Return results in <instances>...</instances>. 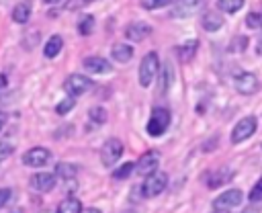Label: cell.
I'll list each match as a JSON object with an SVG mask.
<instances>
[{"instance_id": "d4e9b609", "label": "cell", "mask_w": 262, "mask_h": 213, "mask_svg": "<svg viewBox=\"0 0 262 213\" xmlns=\"http://www.w3.org/2000/svg\"><path fill=\"white\" fill-rule=\"evenodd\" d=\"M94 31V16L92 14H84L78 20V33L80 35H90Z\"/></svg>"}, {"instance_id": "cb8c5ba5", "label": "cell", "mask_w": 262, "mask_h": 213, "mask_svg": "<svg viewBox=\"0 0 262 213\" xmlns=\"http://www.w3.org/2000/svg\"><path fill=\"white\" fill-rule=\"evenodd\" d=\"M217 6H219V10H223V12L235 14V12L244 6V0H217Z\"/></svg>"}, {"instance_id": "d6986e66", "label": "cell", "mask_w": 262, "mask_h": 213, "mask_svg": "<svg viewBox=\"0 0 262 213\" xmlns=\"http://www.w3.org/2000/svg\"><path fill=\"white\" fill-rule=\"evenodd\" d=\"M31 16V2L25 0V2H18L14 8H12V20L18 23V25H25Z\"/></svg>"}, {"instance_id": "1f68e13d", "label": "cell", "mask_w": 262, "mask_h": 213, "mask_svg": "<svg viewBox=\"0 0 262 213\" xmlns=\"http://www.w3.org/2000/svg\"><path fill=\"white\" fill-rule=\"evenodd\" d=\"M12 152H14V145H12V143H8V141H0V162L6 160Z\"/></svg>"}, {"instance_id": "e0dca14e", "label": "cell", "mask_w": 262, "mask_h": 213, "mask_svg": "<svg viewBox=\"0 0 262 213\" xmlns=\"http://www.w3.org/2000/svg\"><path fill=\"white\" fill-rule=\"evenodd\" d=\"M231 176H233V172H231L229 168H219L217 172H213V174L207 178V186H209V188H219V186L225 184Z\"/></svg>"}, {"instance_id": "6da1fadb", "label": "cell", "mask_w": 262, "mask_h": 213, "mask_svg": "<svg viewBox=\"0 0 262 213\" xmlns=\"http://www.w3.org/2000/svg\"><path fill=\"white\" fill-rule=\"evenodd\" d=\"M168 125H170V111L164 109V106H156L149 115V121H147L145 129L151 137H160L168 131Z\"/></svg>"}, {"instance_id": "9c48e42d", "label": "cell", "mask_w": 262, "mask_h": 213, "mask_svg": "<svg viewBox=\"0 0 262 213\" xmlns=\"http://www.w3.org/2000/svg\"><path fill=\"white\" fill-rule=\"evenodd\" d=\"M233 86H235V90H237L239 94H254V92H258V88H260V80H258V76L252 74V72H242V74L235 76Z\"/></svg>"}, {"instance_id": "9a60e30c", "label": "cell", "mask_w": 262, "mask_h": 213, "mask_svg": "<svg viewBox=\"0 0 262 213\" xmlns=\"http://www.w3.org/2000/svg\"><path fill=\"white\" fill-rule=\"evenodd\" d=\"M201 27L207 31V33H215L223 27V14L219 10H207L201 18Z\"/></svg>"}, {"instance_id": "ba28073f", "label": "cell", "mask_w": 262, "mask_h": 213, "mask_svg": "<svg viewBox=\"0 0 262 213\" xmlns=\"http://www.w3.org/2000/svg\"><path fill=\"white\" fill-rule=\"evenodd\" d=\"M168 184V176L166 172H154L149 176H145L143 184H141V193L143 197H158Z\"/></svg>"}, {"instance_id": "d6a6232c", "label": "cell", "mask_w": 262, "mask_h": 213, "mask_svg": "<svg viewBox=\"0 0 262 213\" xmlns=\"http://www.w3.org/2000/svg\"><path fill=\"white\" fill-rule=\"evenodd\" d=\"M233 43H237V45H229V49L231 51H242V49H246L248 47V39L246 37H235V41Z\"/></svg>"}, {"instance_id": "f1b7e54d", "label": "cell", "mask_w": 262, "mask_h": 213, "mask_svg": "<svg viewBox=\"0 0 262 213\" xmlns=\"http://www.w3.org/2000/svg\"><path fill=\"white\" fill-rule=\"evenodd\" d=\"M248 199H250L252 203H258V201H262V176H260V178H258V182L252 186V190H250Z\"/></svg>"}, {"instance_id": "603a6c76", "label": "cell", "mask_w": 262, "mask_h": 213, "mask_svg": "<svg viewBox=\"0 0 262 213\" xmlns=\"http://www.w3.org/2000/svg\"><path fill=\"white\" fill-rule=\"evenodd\" d=\"M76 172H78V168L74 164H68V162H59L55 166V174L61 176L63 180H74L76 178Z\"/></svg>"}, {"instance_id": "44dd1931", "label": "cell", "mask_w": 262, "mask_h": 213, "mask_svg": "<svg viewBox=\"0 0 262 213\" xmlns=\"http://www.w3.org/2000/svg\"><path fill=\"white\" fill-rule=\"evenodd\" d=\"M61 47H63V39L59 37V35H51L49 37V41L45 43V47H43V55L45 57H57V53L61 51Z\"/></svg>"}, {"instance_id": "484cf974", "label": "cell", "mask_w": 262, "mask_h": 213, "mask_svg": "<svg viewBox=\"0 0 262 213\" xmlns=\"http://www.w3.org/2000/svg\"><path fill=\"white\" fill-rule=\"evenodd\" d=\"M88 117H90V121H92L94 125H102V123L106 121V111H104L102 106H92V109L88 111Z\"/></svg>"}, {"instance_id": "52a82bcc", "label": "cell", "mask_w": 262, "mask_h": 213, "mask_svg": "<svg viewBox=\"0 0 262 213\" xmlns=\"http://www.w3.org/2000/svg\"><path fill=\"white\" fill-rule=\"evenodd\" d=\"M244 201V193L239 188H229L223 190L215 201H213V211H229L233 207H237Z\"/></svg>"}, {"instance_id": "74e56055", "label": "cell", "mask_w": 262, "mask_h": 213, "mask_svg": "<svg viewBox=\"0 0 262 213\" xmlns=\"http://www.w3.org/2000/svg\"><path fill=\"white\" fill-rule=\"evenodd\" d=\"M121 213H135L133 209H125V211H121Z\"/></svg>"}, {"instance_id": "277c9868", "label": "cell", "mask_w": 262, "mask_h": 213, "mask_svg": "<svg viewBox=\"0 0 262 213\" xmlns=\"http://www.w3.org/2000/svg\"><path fill=\"white\" fill-rule=\"evenodd\" d=\"M256 127H258L256 117L248 115V117L239 119V121L233 125V131H231V143H242V141H246L248 137H252V135L256 133Z\"/></svg>"}, {"instance_id": "8d00e7d4", "label": "cell", "mask_w": 262, "mask_h": 213, "mask_svg": "<svg viewBox=\"0 0 262 213\" xmlns=\"http://www.w3.org/2000/svg\"><path fill=\"white\" fill-rule=\"evenodd\" d=\"M82 213H100V211L94 209V207H88V209H82Z\"/></svg>"}, {"instance_id": "f546056e", "label": "cell", "mask_w": 262, "mask_h": 213, "mask_svg": "<svg viewBox=\"0 0 262 213\" xmlns=\"http://www.w3.org/2000/svg\"><path fill=\"white\" fill-rule=\"evenodd\" d=\"M172 0H139V4L145 8V10H156V8H162L166 4H170Z\"/></svg>"}, {"instance_id": "2e32d148", "label": "cell", "mask_w": 262, "mask_h": 213, "mask_svg": "<svg viewBox=\"0 0 262 213\" xmlns=\"http://www.w3.org/2000/svg\"><path fill=\"white\" fill-rule=\"evenodd\" d=\"M111 57H113L115 61H119V63H127V61L133 57V47L127 45V43H117V45H113V49H111Z\"/></svg>"}, {"instance_id": "ac0fdd59", "label": "cell", "mask_w": 262, "mask_h": 213, "mask_svg": "<svg viewBox=\"0 0 262 213\" xmlns=\"http://www.w3.org/2000/svg\"><path fill=\"white\" fill-rule=\"evenodd\" d=\"M170 82H172V66L168 61H164V66L160 70V76H158V92L166 94L168 88H170Z\"/></svg>"}, {"instance_id": "ffe728a7", "label": "cell", "mask_w": 262, "mask_h": 213, "mask_svg": "<svg viewBox=\"0 0 262 213\" xmlns=\"http://www.w3.org/2000/svg\"><path fill=\"white\" fill-rule=\"evenodd\" d=\"M196 49H199V41H196V39H190V41L178 45V47H176V53H178V57H180L182 61H190V59L194 57Z\"/></svg>"}, {"instance_id": "30bf717a", "label": "cell", "mask_w": 262, "mask_h": 213, "mask_svg": "<svg viewBox=\"0 0 262 213\" xmlns=\"http://www.w3.org/2000/svg\"><path fill=\"white\" fill-rule=\"evenodd\" d=\"M158 164H160V152H158V150H149V152H145V154L137 160L135 172H137L139 176H149V174L156 172Z\"/></svg>"}, {"instance_id": "836d02e7", "label": "cell", "mask_w": 262, "mask_h": 213, "mask_svg": "<svg viewBox=\"0 0 262 213\" xmlns=\"http://www.w3.org/2000/svg\"><path fill=\"white\" fill-rule=\"evenodd\" d=\"M10 197H12V190L10 188H0V209L10 201Z\"/></svg>"}, {"instance_id": "8fae6325", "label": "cell", "mask_w": 262, "mask_h": 213, "mask_svg": "<svg viewBox=\"0 0 262 213\" xmlns=\"http://www.w3.org/2000/svg\"><path fill=\"white\" fill-rule=\"evenodd\" d=\"M49 158H51V152L47 147L37 145V147H31V150L25 152L23 164L25 166H31V168H41V166H45L49 162Z\"/></svg>"}, {"instance_id": "5b68a950", "label": "cell", "mask_w": 262, "mask_h": 213, "mask_svg": "<svg viewBox=\"0 0 262 213\" xmlns=\"http://www.w3.org/2000/svg\"><path fill=\"white\" fill-rule=\"evenodd\" d=\"M92 86V80L88 76H82V74H70L63 82V90L68 92V96L76 98V96H82L88 88Z\"/></svg>"}, {"instance_id": "5bb4252c", "label": "cell", "mask_w": 262, "mask_h": 213, "mask_svg": "<svg viewBox=\"0 0 262 213\" xmlns=\"http://www.w3.org/2000/svg\"><path fill=\"white\" fill-rule=\"evenodd\" d=\"M82 63H84V68H86L88 72H92V74H108V72H113L111 61L104 59V57H100V55H90V57H86Z\"/></svg>"}, {"instance_id": "4fadbf2b", "label": "cell", "mask_w": 262, "mask_h": 213, "mask_svg": "<svg viewBox=\"0 0 262 213\" xmlns=\"http://www.w3.org/2000/svg\"><path fill=\"white\" fill-rule=\"evenodd\" d=\"M147 35H151V27L147 25V23H143V20H137V23H131V25H127V29H125V37L127 39H131V41H143Z\"/></svg>"}, {"instance_id": "ab89813d", "label": "cell", "mask_w": 262, "mask_h": 213, "mask_svg": "<svg viewBox=\"0 0 262 213\" xmlns=\"http://www.w3.org/2000/svg\"><path fill=\"white\" fill-rule=\"evenodd\" d=\"M45 2H49V4H53V2H59V0H45Z\"/></svg>"}, {"instance_id": "3957f363", "label": "cell", "mask_w": 262, "mask_h": 213, "mask_svg": "<svg viewBox=\"0 0 262 213\" xmlns=\"http://www.w3.org/2000/svg\"><path fill=\"white\" fill-rule=\"evenodd\" d=\"M209 0H176L172 4L170 16L172 18H188L192 14H196L199 10H203L207 6Z\"/></svg>"}, {"instance_id": "4316f807", "label": "cell", "mask_w": 262, "mask_h": 213, "mask_svg": "<svg viewBox=\"0 0 262 213\" xmlns=\"http://www.w3.org/2000/svg\"><path fill=\"white\" fill-rule=\"evenodd\" d=\"M74 104H76V98L66 96L63 100H59V102L55 104V113H57V115H68V113L74 109Z\"/></svg>"}, {"instance_id": "8992f818", "label": "cell", "mask_w": 262, "mask_h": 213, "mask_svg": "<svg viewBox=\"0 0 262 213\" xmlns=\"http://www.w3.org/2000/svg\"><path fill=\"white\" fill-rule=\"evenodd\" d=\"M121 156H123V143H121V139H117V137L106 139L104 145H102V150H100V160H102V164H104L106 168H111V166H115V164L119 162Z\"/></svg>"}, {"instance_id": "ee69618b", "label": "cell", "mask_w": 262, "mask_h": 213, "mask_svg": "<svg viewBox=\"0 0 262 213\" xmlns=\"http://www.w3.org/2000/svg\"><path fill=\"white\" fill-rule=\"evenodd\" d=\"M260 29H262V27H260Z\"/></svg>"}, {"instance_id": "7402d4cb", "label": "cell", "mask_w": 262, "mask_h": 213, "mask_svg": "<svg viewBox=\"0 0 262 213\" xmlns=\"http://www.w3.org/2000/svg\"><path fill=\"white\" fill-rule=\"evenodd\" d=\"M57 213H82V203L76 197H68L57 205Z\"/></svg>"}, {"instance_id": "d590c367", "label": "cell", "mask_w": 262, "mask_h": 213, "mask_svg": "<svg viewBox=\"0 0 262 213\" xmlns=\"http://www.w3.org/2000/svg\"><path fill=\"white\" fill-rule=\"evenodd\" d=\"M6 84H8V80H6V76H4V74H0V90H2V88H4Z\"/></svg>"}, {"instance_id": "b9f144b4", "label": "cell", "mask_w": 262, "mask_h": 213, "mask_svg": "<svg viewBox=\"0 0 262 213\" xmlns=\"http://www.w3.org/2000/svg\"><path fill=\"white\" fill-rule=\"evenodd\" d=\"M213 213H225V211H213Z\"/></svg>"}, {"instance_id": "7bdbcfd3", "label": "cell", "mask_w": 262, "mask_h": 213, "mask_svg": "<svg viewBox=\"0 0 262 213\" xmlns=\"http://www.w3.org/2000/svg\"><path fill=\"white\" fill-rule=\"evenodd\" d=\"M43 213H49V211H43Z\"/></svg>"}, {"instance_id": "f35d334b", "label": "cell", "mask_w": 262, "mask_h": 213, "mask_svg": "<svg viewBox=\"0 0 262 213\" xmlns=\"http://www.w3.org/2000/svg\"><path fill=\"white\" fill-rule=\"evenodd\" d=\"M82 4H90V2H94V0H80Z\"/></svg>"}, {"instance_id": "7a4b0ae2", "label": "cell", "mask_w": 262, "mask_h": 213, "mask_svg": "<svg viewBox=\"0 0 262 213\" xmlns=\"http://www.w3.org/2000/svg\"><path fill=\"white\" fill-rule=\"evenodd\" d=\"M158 70H160V59H158V53L156 51H149L143 55L141 63H139V84L143 88H147L154 78L158 76Z\"/></svg>"}, {"instance_id": "60d3db41", "label": "cell", "mask_w": 262, "mask_h": 213, "mask_svg": "<svg viewBox=\"0 0 262 213\" xmlns=\"http://www.w3.org/2000/svg\"><path fill=\"white\" fill-rule=\"evenodd\" d=\"M12 213H20V209H14V211H12Z\"/></svg>"}, {"instance_id": "7c38bea8", "label": "cell", "mask_w": 262, "mask_h": 213, "mask_svg": "<svg viewBox=\"0 0 262 213\" xmlns=\"http://www.w3.org/2000/svg\"><path fill=\"white\" fill-rule=\"evenodd\" d=\"M55 182H57V176L53 172H39V174H33L31 176V186L39 193H49L55 188Z\"/></svg>"}, {"instance_id": "4dcf8cb0", "label": "cell", "mask_w": 262, "mask_h": 213, "mask_svg": "<svg viewBox=\"0 0 262 213\" xmlns=\"http://www.w3.org/2000/svg\"><path fill=\"white\" fill-rule=\"evenodd\" d=\"M246 25H248L250 29H258V27H262V12H260V14H258V12L248 14V16H246Z\"/></svg>"}, {"instance_id": "e575fe53", "label": "cell", "mask_w": 262, "mask_h": 213, "mask_svg": "<svg viewBox=\"0 0 262 213\" xmlns=\"http://www.w3.org/2000/svg\"><path fill=\"white\" fill-rule=\"evenodd\" d=\"M6 119H8V117H6V113H2V111H0V131L4 129V125H6Z\"/></svg>"}, {"instance_id": "83f0119b", "label": "cell", "mask_w": 262, "mask_h": 213, "mask_svg": "<svg viewBox=\"0 0 262 213\" xmlns=\"http://www.w3.org/2000/svg\"><path fill=\"white\" fill-rule=\"evenodd\" d=\"M135 170V164H131V162H125L123 166H119L115 172H113V178H117V180H123V178H127L131 172Z\"/></svg>"}]
</instances>
